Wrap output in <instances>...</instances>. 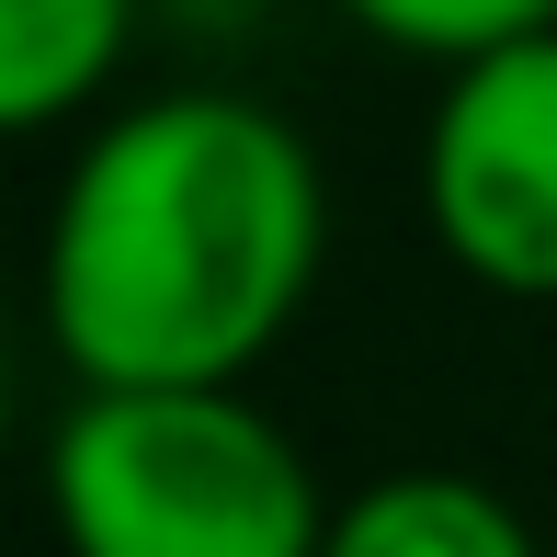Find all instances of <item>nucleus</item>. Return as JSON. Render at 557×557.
Segmentation results:
<instances>
[{
	"instance_id": "5",
	"label": "nucleus",
	"mask_w": 557,
	"mask_h": 557,
	"mask_svg": "<svg viewBox=\"0 0 557 557\" xmlns=\"http://www.w3.org/2000/svg\"><path fill=\"white\" fill-rule=\"evenodd\" d=\"M319 557H557V546L523 523L512 490H490L467 467H387L352 500H331Z\"/></svg>"
},
{
	"instance_id": "2",
	"label": "nucleus",
	"mask_w": 557,
	"mask_h": 557,
	"mask_svg": "<svg viewBox=\"0 0 557 557\" xmlns=\"http://www.w3.org/2000/svg\"><path fill=\"white\" fill-rule=\"evenodd\" d=\"M69 557H319L331 490L250 387H81L46 433Z\"/></svg>"
},
{
	"instance_id": "4",
	"label": "nucleus",
	"mask_w": 557,
	"mask_h": 557,
	"mask_svg": "<svg viewBox=\"0 0 557 557\" xmlns=\"http://www.w3.org/2000/svg\"><path fill=\"white\" fill-rule=\"evenodd\" d=\"M137 35H148V0H0V125L58 137V125L103 114Z\"/></svg>"
},
{
	"instance_id": "3",
	"label": "nucleus",
	"mask_w": 557,
	"mask_h": 557,
	"mask_svg": "<svg viewBox=\"0 0 557 557\" xmlns=\"http://www.w3.org/2000/svg\"><path fill=\"white\" fill-rule=\"evenodd\" d=\"M421 227L467 285L557 308V23L444 69L421 114Z\"/></svg>"
},
{
	"instance_id": "1",
	"label": "nucleus",
	"mask_w": 557,
	"mask_h": 557,
	"mask_svg": "<svg viewBox=\"0 0 557 557\" xmlns=\"http://www.w3.org/2000/svg\"><path fill=\"white\" fill-rule=\"evenodd\" d=\"M331 262V183L262 91L103 103L46 206L35 308L69 387H250Z\"/></svg>"
},
{
	"instance_id": "6",
	"label": "nucleus",
	"mask_w": 557,
	"mask_h": 557,
	"mask_svg": "<svg viewBox=\"0 0 557 557\" xmlns=\"http://www.w3.org/2000/svg\"><path fill=\"white\" fill-rule=\"evenodd\" d=\"M331 12L352 23V35L421 58V69H467V58H490V46L546 35L557 0H331Z\"/></svg>"
}]
</instances>
